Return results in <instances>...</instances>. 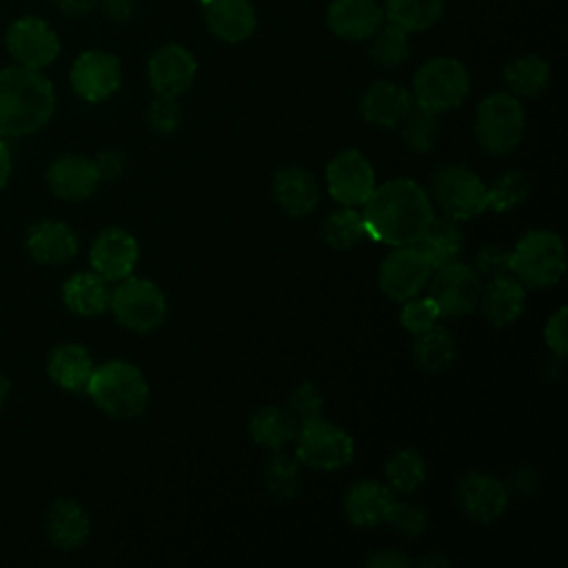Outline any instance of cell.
Here are the masks:
<instances>
[{"label": "cell", "instance_id": "1", "mask_svg": "<svg viewBox=\"0 0 568 568\" xmlns=\"http://www.w3.org/2000/svg\"><path fill=\"white\" fill-rule=\"evenodd\" d=\"M435 217L428 191L410 178H393L373 189L362 204L366 237L386 244H415Z\"/></svg>", "mask_w": 568, "mask_h": 568}, {"label": "cell", "instance_id": "2", "mask_svg": "<svg viewBox=\"0 0 568 568\" xmlns=\"http://www.w3.org/2000/svg\"><path fill=\"white\" fill-rule=\"evenodd\" d=\"M55 109V91L40 69L0 71V135H27L42 129Z\"/></svg>", "mask_w": 568, "mask_h": 568}, {"label": "cell", "instance_id": "3", "mask_svg": "<svg viewBox=\"0 0 568 568\" xmlns=\"http://www.w3.org/2000/svg\"><path fill=\"white\" fill-rule=\"evenodd\" d=\"M84 390L102 413L115 419L142 415L151 397L144 373L124 359H109L95 366Z\"/></svg>", "mask_w": 568, "mask_h": 568}, {"label": "cell", "instance_id": "4", "mask_svg": "<svg viewBox=\"0 0 568 568\" xmlns=\"http://www.w3.org/2000/svg\"><path fill=\"white\" fill-rule=\"evenodd\" d=\"M510 273L526 288H550L566 273L564 240L550 229L526 231L510 251Z\"/></svg>", "mask_w": 568, "mask_h": 568}, {"label": "cell", "instance_id": "5", "mask_svg": "<svg viewBox=\"0 0 568 568\" xmlns=\"http://www.w3.org/2000/svg\"><path fill=\"white\" fill-rule=\"evenodd\" d=\"M470 93V73L462 60L437 55L426 60L413 75V102L433 113L457 109Z\"/></svg>", "mask_w": 568, "mask_h": 568}, {"label": "cell", "instance_id": "6", "mask_svg": "<svg viewBox=\"0 0 568 568\" xmlns=\"http://www.w3.org/2000/svg\"><path fill=\"white\" fill-rule=\"evenodd\" d=\"M526 129V113L519 102L508 91L488 93L475 111V140L490 155L513 153Z\"/></svg>", "mask_w": 568, "mask_h": 568}, {"label": "cell", "instance_id": "7", "mask_svg": "<svg viewBox=\"0 0 568 568\" xmlns=\"http://www.w3.org/2000/svg\"><path fill=\"white\" fill-rule=\"evenodd\" d=\"M428 195L433 206L455 222H466L488 211V184L462 164L439 166L430 178Z\"/></svg>", "mask_w": 568, "mask_h": 568}, {"label": "cell", "instance_id": "8", "mask_svg": "<svg viewBox=\"0 0 568 568\" xmlns=\"http://www.w3.org/2000/svg\"><path fill=\"white\" fill-rule=\"evenodd\" d=\"M109 308L120 326L133 333H151L166 320L169 304L164 291L149 277H124L111 288Z\"/></svg>", "mask_w": 568, "mask_h": 568}, {"label": "cell", "instance_id": "9", "mask_svg": "<svg viewBox=\"0 0 568 568\" xmlns=\"http://www.w3.org/2000/svg\"><path fill=\"white\" fill-rule=\"evenodd\" d=\"M293 442L295 459L313 470H342L355 457L353 435L324 417H317L302 426Z\"/></svg>", "mask_w": 568, "mask_h": 568}, {"label": "cell", "instance_id": "10", "mask_svg": "<svg viewBox=\"0 0 568 568\" xmlns=\"http://www.w3.org/2000/svg\"><path fill=\"white\" fill-rule=\"evenodd\" d=\"M430 275L433 268L415 244L390 246L379 262L377 286L388 300L406 302L426 288Z\"/></svg>", "mask_w": 568, "mask_h": 568}, {"label": "cell", "instance_id": "11", "mask_svg": "<svg viewBox=\"0 0 568 568\" xmlns=\"http://www.w3.org/2000/svg\"><path fill=\"white\" fill-rule=\"evenodd\" d=\"M426 286L442 317H464L477 308L484 284L473 266L457 260L435 268Z\"/></svg>", "mask_w": 568, "mask_h": 568}, {"label": "cell", "instance_id": "12", "mask_svg": "<svg viewBox=\"0 0 568 568\" xmlns=\"http://www.w3.org/2000/svg\"><path fill=\"white\" fill-rule=\"evenodd\" d=\"M375 186V169L359 149H344L326 164L328 195L342 206H362Z\"/></svg>", "mask_w": 568, "mask_h": 568}, {"label": "cell", "instance_id": "13", "mask_svg": "<svg viewBox=\"0 0 568 568\" xmlns=\"http://www.w3.org/2000/svg\"><path fill=\"white\" fill-rule=\"evenodd\" d=\"M457 501L468 519L493 524L510 504V486L490 473L470 470L457 484Z\"/></svg>", "mask_w": 568, "mask_h": 568}, {"label": "cell", "instance_id": "14", "mask_svg": "<svg viewBox=\"0 0 568 568\" xmlns=\"http://www.w3.org/2000/svg\"><path fill=\"white\" fill-rule=\"evenodd\" d=\"M71 87L87 102H102L111 98L122 82V64L118 55L100 49L84 51L71 67Z\"/></svg>", "mask_w": 568, "mask_h": 568}, {"label": "cell", "instance_id": "15", "mask_svg": "<svg viewBox=\"0 0 568 568\" xmlns=\"http://www.w3.org/2000/svg\"><path fill=\"white\" fill-rule=\"evenodd\" d=\"M7 49L22 67L42 69L58 58L60 40L44 20L24 16L9 27Z\"/></svg>", "mask_w": 568, "mask_h": 568}, {"label": "cell", "instance_id": "16", "mask_svg": "<svg viewBox=\"0 0 568 568\" xmlns=\"http://www.w3.org/2000/svg\"><path fill=\"white\" fill-rule=\"evenodd\" d=\"M149 84L158 95H175L180 98L191 89L197 75L195 55L182 44H164L155 49L146 64Z\"/></svg>", "mask_w": 568, "mask_h": 568}, {"label": "cell", "instance_id": "17", "mask_svg": "<svg viewBox=\"0 0 568 568\" xmlns=\"http://www.w3.org/2000/svg\"><path fill=\"white\" fill-rule=\"evenodd\" d=\"M138 240L120 226H109L100 231L89 248V262L93 271L106 282H120L129 277L138 264Z\"/></svg>", "mask_w": 568, "mask_h": 568}, {"label": "cell", "instance_id": "18", "mask_svg": "<svg viewBox=\"0 0 568 568\" xmlns=\"http://www.w3.org/2000/svg\"><path fill=\"white\" fill-rule=\"evenodd\" d=\"M413 106L415 102L410 91L390 80H377L368 84L359 98V115L379 129L399 126Z\"/></svg>", "mask_w": 568, "mask_h": 568}, {"label": "cell", "instance_id": "19", "mask_svg": "<svg viewBox=\"0 0 568 568\" xmlns=\"http://www.w3.org/2000/svg\"><path fill=\"white\" fill-rule=\"evenodd\" d=\"M526 306V286L513 275H499L488 280V284L481 286L479 304L484 320L495 328H506L515 324Z\"/></svg>", "mask_w": 568, "mask_h": 568}, {"label": "cell", "instance_id": "20", "mask_svg": "<svg viewBox=\"0 0 568 568\" xmlns=\"http://www.w3.org/2000/svg\"><path fill=\"white\" fill-rule=\"evenodd\" d=\"M271 193L277 206L293 217H306L320 204V184L315 175L302 166H284L275 171Z\"/></svg>", "mask_w": 568, "mask_h": 568}, {"label": "cell", "instance_id": "21", "mask_svg": "<svg viewBox=\"0 0 568 568\" xmlns=\"http://www.w3.org/2000/svg\"><path fill=\"white\" fill-rule=\"evenodd\" d=\"M395 504V493L388 484L375 479H362L346 490L344 515L357 528H373L386 524Z\"/></svg>", "mask_w": 568, "mask_h": 568}, {"label": "cell", "instance_id": "22", "mask_svg": "<svg viewBox=\"0 0 568 568\" xmlns=\"http://www.w3.org/2000/svg\"><path fill=\"white\" fill-rule=\"evenodd\" d=\"M202 7L206 29L226 44L248 40L257 27V13L251 0H209Z\"/></svg>", "mask_w": 568, "mask_h": 568}, {"label": "cell", "instance_id": "23", "mask_svg": "<svg viewBox=\"0 0 568 568\" xmlns=\"http://www.w3.org/2000/svg\"><path fill=\"white\" fill-rule=\"evenodd\" d=\"M326 22L337 38L371 40L384 24V9L377 0H333L326 11Z\"/></svg>", "mask_w": 568, "mask_h": 568}, {"label": "cell", "instance_id": "24", "mask_svg": "<svg viewBox=\"0 0 568 568\" xmlns=\"http://www.w3.org/2000/svg\"><path fill=\"white\" fill-rule=\"evenodd\" d=\"M47 182L58 197L78 202V200H87L98 189L100 173L93 160L71 153V155L58 158L49 166Z\"/></svg>", "mask_w": 568, "mask_h": 568}, {"label": "cell", "instance_id": "25", "mask_svg": "<svg viewBox=\"0 0 568 568\" xmlns=\"http://www.w3.org/2000/svg\"><path fill=\"white\" fill-rule=\"evenodd\" d=\"M27 251L40 264H64L78 253V237L69 224L42 220L27 233Z\"/></svg>", "mask_w": 568, "mask_h": 568}, {"label": "cell", "instance_id": "26", "mask_svg": "<svg viewBox=\"0 0 568 568\" xmlns=\"http://www.w3.org/2000/svg\"><path fill=\"white\" fill-rule=\"evenodd\" d=\"M91 532V521L87 510L75 501L60 497L47 510V535L60 550L80 548Z\"/></svg>", "mask_w": 568, "mask_h": 568}, {"label": "cell", "instance_id": "27", "mask_svg": "<svg viewBox=\"0 0 568 568\" xmlns=\"http://www.w3.org/2000/svg\"><path fill=\"white\" fill-rule=\"evenodd\" d=\"M64 306L82 317H98L109 308L111 288L109 282L93 273H75L62 286Z\"/></svg>", "mask_w": 568, "mask_h": 568}, {"label": "cell", "instance_id": "28", "mask_svg": "<svg viewBox=\"0 0 568 568\" xmlns=\"http://www.w3.org/2000/svg\"><path fill=\"white\" fill-rule=\"evenodd\" d=\"M464 233L459 231L455 220L448 217H433V222L426 226L422 237L415 242V246L424 253L430 268H442L450 262H457L464 251Z\"/></svg>", "mask_w": 568, "mask_h": 568}, {"label": "cell", "instance_id": "29", "mask_svg": "<svg viewBox=\"0 0 568 568\" xmlns=\"http://www.w3.org/2000/svg\"><path fill=\"white\" fill-rule=\"evenodd\" d=\"M93 359L89 355V351L80 344H60L51 351L49 362H47V371L51 375V379L71 393L84 390L87 382L93 373Z\"/></svg>", "mask_w": 568, "mask_h": 568}, {"label": "cell", "instance_id": "30", "mask_svg": "<svg viewBox=\"0 0 568 568\" xmlns=\"http://www.w3.org/2000/svg\"><path fill=\"white\" fill-rule=\"evenodd\" d=\"M501 78L515 98H537L550 82V64L537 53H524L506 62Z\"/></svg>", "mask_w": 568, "mask_h": 568}, {"label": "cell", "instance_id": "31", "mask_svg": "<svg viewBox=\"0 0 568 568\" xmlns=\"http://www.w3.org/2000/svg\"><path fill=\"white\" fill-rule=\"evenodd\" d=\"M455 351L457 346L453 333L439 324L430 326L424 333H417L413 342V359L417 368L430 375L450 371V366L455 364Z\"/></svg>", "mask_w": 568, "mask_h": 568}, {"label": "cell", "instance_id": "32", "mask_svg": "<svg viewBox=\"0 0 568 568\" xmlns=\"http://www.w3.org/2000/svg\"><path fill=\"white\" fill-rule=\"evenodd\" d=\"M251 439L266 450H282L295 439V426L280 406H260L248 419Z\"/></svg>", "mask_w": 568, "mask_h": 568}, {"label": "cell", "instance_id": "33", "mask_svg": "<svg viewBox=\"0 0 568 568\" xmlns=\"http://www.w3.org/2000/svg\"><path fill=\"white\" fill-rule=\"evenodd\" d=\"M384 20L406 33L430 29L444 13V0H384Z\"/></svg>", "mask_w": 568, "mask_h": 568}, {"label": "cell", "instance_id": "34", "mask_svg": "<svg viewBox=\"0 0 568 568\" xmlns=\"http://www.w3.org/2000/svg\"><path fill=\"white\" fill-rule=\"evenodd\" d=\"M384 477L393 493L410 495L426 481V462L415 448H399L386 459Z\"/></svg>", "mask_w": 568, "mask_h": 568}, {"label": "cell", "instance_id": "35", "mask_svg": "<svg viewBox=\"0 0 568 568\" xmlns=\"http://www.w3.org/2000/svg\"><path fill=\"white\" fill-rule=\"evenodd\" d=\"M264 486L280 501L295 499L302 488V464L284 448L273 450L264 464Z\"/></svg>", "mask_w": 568, "mask_h": 568}, {"label": "cell", "instance_id": "36", "mask_svg": "<svg viewBox=\"0 0 568 568\" xmlns=\"http://www.w3.org/2000/svg\"><path fill=\"white\" fill-rule=\"evenodd\" d=\"M366 237L362 211L355 206H342L331 211L322 222V240L335 251H348Z\"/></svg>", "mask_w": 568, "mask_h": 568}, {"label": "cell", "instance_id": "37", "mask_svg": "<svg viewBox=\"0 0 568 568\" xmlns=\"http://www.w3.org/2000/svg\"><path fill=\"white\" fill-rule=\"evenodd\" d=\"M368 55H371L373 64H377L382 69L402 67L410 55L408 33L384 20V24L371 38Z\"/></svg>", "mask_w": 568, "mask_h": 568}, {"label": "cell", "instance_id": "38", "mask_svg": "<svg viewBox=\"0 0 568 568\" xmlns=\"http://www.w3.org/2000/svg\"><path fill=\"white\" fill-rule=\"evenodd\" d=\"M530 195V180L519 169H508L499 173L488 184V209L495 213H508L524 204Z\"/></svg>", "mask_w": 568, "mask_h": 568}, {"label": "cell", "instance_id": "39", "mask_svg": "<svg viewBox=\"0 0 568 568\" xmlns=\"http://www.w3.org/2000/svg\"><path fill=\"white\" fill-rule=\"evenodd\" d=\"M404 144L415 153H428L435 149L439 138V113L413 106L399 124Z\"/></svg>", "mask_w": 568, "mask_h": 568}, {"label": "cell", "instance_id": "40", "mask_svg": "<svg viewBox=\"0 0 568 568\" xmlns=\"http://www.w3.org/2000/svg\"><path fill=\"white\" fill-rule=\"evenodd\" d=\"M322 408H324V399L320 388L313 382H300L284 406V413L288 415V419L295 426V435L302 426H306L308 422L322 417Z\"/></svg>", "mask_w": 568, "mask_h": 568}, {"label": "cell", "instance_id": "41", "mask_svg": "<svg viewBox=\"0 0 568 568\" xmlns=\"http://www.w3.org/2000/svg\"><path fill=\"white\" fill-rule=\"evenodd\" d=\"M442 320V313L437 308V304L433 302L430 295H415L406 302H402V311H399V324L404 331H408L410 335L424 333L430 326H435Z\"/></svg>", "mask_w": 568, "mask_h": 568}, {"label": "cell", "instance_id": "42", "mask_svg": "<svg viewBox=\"0 0 568 568\" xmlns=\"http://www.w3.org/2000/svg\"><path fill=\"white\" fill-rule=\"evenodd\" d=\"M386 524H390L402 537L406 539H417L426 532L428 526V515L422 506L410 504V501H397L393 504Z\"/></svg>", "mask_w": 568, "mask_h": 568}, {"label": "cell", "instance_id": "43", "mask_svg": "<svg viewBox=\"0 0 568 568\" xmlns=\"http://www.w3.org/2000/svg\"><path fill=\"white\" fill-rule=\"evenodd\" d=\"M146 120L155 133H173L182 124V106L175 95H158L151 100Z\"/></svg>", "mask_w": 568, "mask_h": 568}, {"label": "cell", "instance_id": "44", "mask_svg": "<svg viewBox=\"0 0 568 568\" xmlns=\"http://www.w3.org/2000/svg\"><path fill=\"white\" fill-rule=\"evenodd\" d=\"M479 277H499L510 273V251H506L499 244H486L477 251L475 255V266H473Z\"/></svg>", "mask_w": 568, "mask_h": 568}, {"label": "cell", "instance_id": "45", "mask_svg": "<svg viewBox=\"0 0 568 568\" xmlns=\"http://www.w3.org/2000/svg\"><path fill=\"white\" fill-rule=\"evenodd\" d=\"M544 342L548 351L557 357L564 359L568 353V308L559 306L544 326Z\"/></svg>", "mask_w": 568, "mask_h": 568}, {"label": "cell", "instance_id": "46", "mask_svg": "<svg viewBox=\"0 0 568 568\" xmlns=\"http://www.w3.org/2000/svg\"><path fill=\"white\" fill-rule=\"evenodd\" d=\"M93 162L98 166L100 180H118L124 173V169H126V155L122 151H118V149L102 151Z\"/></svg>", "mask_w": 568, "mask_h": 568}, {"label": "cell", "instance_id": "47", "mask_svg": "<svg viewBox=\"0 0 568 568\" xmlns=\"http://www.w3.org/2000/svg\"><path fill=\"white\" fill-rule=\"evenodd\" d=\"M366 566H379V568H402V566H410V559L408 555L399 552V550H388V548H382V550H375L371 552L366 559H364Z\"/></svg>", "mask_w": 568, "mask_h": 568}, {"label": "cell", "instance_id": "48", "mask_svg": "<svg viewBox=\"0 0 568 568\" xmlns=\"http://www.w3.org/2000/svg\"><path fill=\"white\" fill-rule=\"evenodd\" d=\"M104 16L113 22H126L133 13V7L135 2L133 0H98Z\"/></svg>", "mask_w": 568, "mask_h": 568}, {"label": "cell", "instance_id": "49", "mask_svg": "<svg viewBox=\"0 0 568 568\" xmlns=\"http://www.w3.org/2000/svg\"><path fill=\"white\" fill-rule=\"evenodd\" d=\"M55 4L60 7V11L64 16H71V18H78V16H87L95 9L98 0H55Z\"/></svg>", "mask_w": 568, "mask_h": 568}, {"label": "cell", "instance_id": "50", "mask_svg": "<svg viewBox=\"0 0 568 568\" xmlns=\"http://www.w3.org/2000/svg\"><path fill=\"white\" fill-rule=\"evenodd\" d=\"M9 173H11V155H9L7 144L0 140V189L7 184Z\"/></svg>", "mask_w": 568, "mask_h": 568}, {"label": "cell", "instance_id": "51", "mask_svg": "<svg viewBox=\"0 0 568 568\" xmlns=\"http://www.w3.org/2000/svg\"><path fill=\"white\" fill-rule=\"evenodd\" d=\"M450 561L444 557V555H428V557H424L422 561H419V566H448Z\"/></svg>", "mask_w": 568, "mask_h": 568}, {"label": "cell", "instance_id": "52", "mask_svg": "<svg viewBox=\"0 0 568 568\" xmlns=\"http://www.w3.org/2000/svg\"><path fill=\"white\" fill-rule=\"evenodd\" d=\"M7 395H9V379L4 375H0V406L4 404Z\"/></svg>", "mask_w": 568, "mask_h": 568}, {"label": "cell", "instance_id": "53", "mask_svg": "<svg viewBox=\"0 0 568 568\" xmlns=\"http://www.w3.org/2000/svg\"><path fill=\"white\" fill-rule=\"evenodd\" d=\"M197 2H200V4H206V2H209V0H197Z\"/></svg>", "mask_w": 568, "mask_h": 568}]
</instances>
